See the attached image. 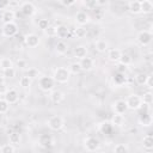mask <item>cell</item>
<instances>
[{"instance_id":"cell-16","label":"cell","mask_w":153,"mask_h":153,"mask_svg":"<svg viewBox=\"0 0 153 153\" xmlns=\"http://www.w3.org/2000/svg\"><path fill=\"white\" fill-rule=\"evenodd\" d=\"M14 18H16V13H14V11L13 10H6V11H4L2 12V16H1V19H2V22H4V24H8V23H13V20H14Z\"/></svg>"},{"instance_id":"cell-33","label":"cell","mask_w":153,"mask_h":153,"mask_svg":"<svg viewBox=\"0 0 153 153\" xmlns=\"http://www.w3.org/2000/svg\"><path fill=\"white\" fill-rule=\"evenodd\" d=\"M26 76H29L31 80L32 79H37L39 76V71L37 68H35V67H31V68H29L26 71Z\"/></svg>"},{"instance_id":"cell-45","label":"cell","mask_w":153,"mask_h":153,"mask_svg":"<svg viewBox=\"0 0 153 153\" xmlns=\"http://www.w3.org/2000/svg\"><path fill=\"white\" fill-rule=\"evenodd\" d=\"M8 91V87L5 82H0V96H5V93Z\"/></svg>"},{"instance_id":"cell-20","label":"cell","mask_w":153,"mask_h":153,"mask_svg":"<svg viewBox=\"0 0 153 153\" xmlns=\"http://www.w3.org/2000/svg\"><path fill=\"white\" fill-rule=\"evenodd\" d=\"M128 10L131 14H139L141 13V5H140V1L137 0H134V1H130L128 4Z\"/></svg>"},{"instance_id":"cell-10","label":"cell","mask_w":153,"mask_h":153,"mask_svg":"<svg viewBox=\"0 0 153 153\" xmlns=\"http://www.w3.org/2000/svg\"><path fill=\"white\" fill-rule=\"evenodd\" d=\"M24 42L29 48H37L41 43V38L36 33H27L24 37Z\"/></svg>"},{"instance_id":"cell-21","label":"cell","mask_w":153,"mask_h":153,"mask_svg":"<svg viewBox=\"0 0 153 153\" xmlns=\"http://www.w3.org/2000/svg\"><path fill=\"white\" fill-rule=\"evenodd\" d=\"M20 142H22V136L19 133L12 131L8 134V143H11L12 146H18Z\"/></svg>"},{"instance_id":"cell-26","label":"cell","mask_w":153,"mask_h":153,"mask_svg":"<svg viewBox=\"0 0 153 153\" xmlns=\"http://www.w3.org/2000/svg\"><path fill=\"white\" fill-rule=\"evenodd\" d=\"M96 47V50L99 51V53H105L108 50V42L105 39H98L94 44Z\"/></svg>"},{"instance_id":"cell-22","label":"cell","mask_w":153,"mask_h":153,"mask_svg":"<svg viewBox=\"0 0 153 153\" xmlns=\"http://www.w3.org/2000/svg\"><path fill=\"white\" fill-rule=\"evenodd\" d=\"M140 5H141V13L143 14L151 13L153 11V2L149 0H142L140 1Z\"/></svg>"},{"instance_id":"cell-25","label":"cell","mask_w":153,"mask_h":153,"mask_svg":"<svg viewBox=\"0 0 153 153\" xmlns=\"http://www.w3.org/2000/svg\"><path fill=\"white\" fill-rule=\"evenodd\" d=\"M67 50H68V45H67V43L65 42V41H59L57 43H56V45H55V51L59 54V55H65L66 53H67Z\"/></svg>"},{"instance_id":"cell-11","label":"cell","mask_w":153,"mask_h":153,"mask_svg":"<svg viewBox=\"0 0 153 153\" xmlns=\"http://www.w3.org/2000/svg\"><path fill=\"white\" fill-rule=\"evenodd\" d=\"M90 20H91V17H90V14L87 12H85V11L76 12V14H75V23L79 26H84V25L88 24Z\"/></svg>"},{"instance_id":"cell-18","label":"cell","mask_w":153,"mask_h":153,"mask_svg":"<svg viewBox=\"0 0 153 153\" xmlns=\"http://www.w3.org/2000/svg\"><path fill=\"white\" fill-rule=\"evenodd\" d=\"M73 54H74V56H75L76 59L81 60V59H84V57L87 56V48H86L85 45H78V47L74 48Z\"/></svg>"},{"instance_id":"cell-41","label":"cell","mask_w":153,"mask_h":153,"mask_svg":"<svg viewBox=\"0 0 153 153\" xmlns=\"http://www.w3.org/2000/svg\"><path fill=\"white\" fill-rule=\"evenodd\" d=\"M17 66H18L20 69H29L27 61L24 60V59H18V60H17Z\"/></svg>"},{"instance_id":"cell-17","label":"cell","mask_w":153,"mask_h":153,"mask_svg":"<svg viewBox=\"0 0 153 153\" xmlns=\"http://www.w3.org/2000/svg\"><path fill=\"white\" fill-rule=\"evenodd\" d=\"M126 122V118L123 115H118V114H114V116L110 120V124L112 127H122Z\"/></svg>"},{"instance_id":"cell-35","label":"cell","mask_w":153,"mask_h":153,"mask_svg":"<svg viewBox=\"0 0 153 153\" xmlns=\"http://www.w3.org/2000/svg\"><path fill=\"white\" fill-rule=\"evenodd\" d=\"M68 71L71 74H79L81 72V68H80V65L79 62H73L71 63V66L68 67Z\"/></svg>"},{"instance_id":"cell-3","label":"cell","mask_w":153,"mask_h":153,"mask_svg":"<svg viewBox=\"0 0 153 153\" xmlns=\"http://www.w3.org/2000/svg\"><path fill=\"white\" fill-rule=\"evenodd\" d=\"M126 104H127V108L129 110H139L142 108V99H141V96L136 94V93H133L130 96H128V98L126 99Z\"/></svg>"},{"instance_id":"cell-27","label":"cell","mask_w":153,"mask_h":153,"mask_svg":"<svg viewBox=\"0 0 153 153\" xmlns=\"http://www.w3.org/2000/svg\"><path fill=\"white\" fill-rule=\"evenodd\" d=\"M120 65L121 66H124V67H127V66H130L131 63H133V57L129 55V54H122L121 55V57H120Z\"/></svg>"},{"instance_id":"cell-9","label":"cell","mask_w":153,"mask_h":153,"mask_svg":"<svg viewBox=\"0 0 153 153\" xmlns=\"http://www.w3.org/2000/svg\"><path fill=\"white\" fill-rule=\"evenodd\" d=\"M136 39H137V42L141 44V45H148V44H151V42H152V33L149 32V31H147V30H142V31H140L139 33H137V36H136Z\"/></svg>"},{"instance_id":"cell-31","label":"cell","mask_w":153,"mask_h":153,"mask_svg":"<svg viewBox=\"0 0 153 153\" xmlns=\"http://www.w3.org/2000/svg\"><path fill=\"white\" fill-rule=\"evenodd\" d=\"M147 76H148V75H147L146 73H137V74L135 75V81H136V84H137V85H140V86L146 85Z\"/></svg>"},{"instance_id":"cell-34","label":"cell","mask_w":153,"mask_h":153,"mask_svg":"<svg viewBox=\"0 0 153 153\" xmlns=\"http://www.w3.org/2000/svg\"><path fill=\"white\" fill-rule=\"evenodd\" d=\"M16 74H17V72H16V68H14V67H12V68H7V69H4V71H2V75H4V78H7V79H12V78H14Z\"/></svg>"},{"instance_id":"cell-5","label":"cell","mask_w":153,"mask_h":153,"mask_svg":"<svg viewBox=\"0 0 153 153\" xmlns=\"http://www.w3.org/2000/svg\"><path fill=\"white\" fill-rule=\"evenodd\" d=\"M100 143H99V140L94 136H88L84 140V147L87 152H96L98 148H99Z\"/></svg>"},{"instance_id":"cell-23","label":"cell","mask_w":153,"mask_h":153,"mask_svg":"<svg viewBox=\"0 0 153 153\" xmlns=\"http://www.w3.org/2000/svg\"><path fill=\"white\" fill-rule=\"evenodd\" d=\"M121 55H122V53H121L120 49H115V48H114V49H110V50L108 51V57H109V60H110L111 62H118Z\"/></svg>"},{"instance_id":"cell-42","label":"cell","mask_w":153,"mask_h":153,"mask_svg":"<svg viewBox=\"0 0 153 153\" xmlns=\"http://www.w3.org/2000/svg\"><path fill=\"white\" fill-rule=\"evenodd\" d=\"M75 0H71V1H67V0H60L59 1V4H61L62 6H65V7H69V6H73V5H75Z\"/></svg>"},{"instance_id":"cell-40","label":"cell","mask_w":153,"mask_h":153,"mask_svg":"<svg viewBox=\"0 0 153 153\" xmlns=\"http://www.w3.org/2000/svg\"><path fill=\"white\" fill-rule=\"evenodd\" d=\"M8 109H10V104L4 98H1L0 99V114H6Z\"/></svg>"},{"instance_id":"cell-6","label":"cell","mask_w":153,"mask_h":153,"mask_svg":"<svg viewBox=\"0 0 153 153\" xmlns=\"http://www.w3.org/2000/svg\"><path fill=\"white\" fill-rule=\"evenodd\" d=\"M38 143L43 148H53L55 146L56 141H55V137L54 136H51L49 134H42L38 137Z\"/></svg>"},{"instance_id":"cell-19","label":"cell","mask_w":153,"mask_h":153,"mask_svg":"<svg viewBox=\"0 0 153 153\" xmlns=\"http://www.w3.org/2000/svg\"><path fill=\"white\" fill-rule=\"evenodd\" d=\"M69 35V29L66 25H59L56 26V36L63 41V38H67Z\"/></svg>"},{"instance_id":"cell-43","label":"cell","mask_w":153,"mask_h":153,"mask_svg":"<svg viewBox=\"0 0 153 153\" xmlns=\"http://www.w3.org/2000/svg\"><path fill=\"white\" fill-rule=\"evenodd\" d=\"M75 35H76L78 38H81V37H84V36L86 35V31H85V29H82V27H76V29H75Z\"/></svg>"},{"instance_id":"cell-46","label":"cell","mask_w":153,"mask_h":153,"mask_svg":"<svg viewBox=\"0 0 153 153\" xmlns=\"http://www.w3.org/2000/svg\"><path fill=\"white\" fill-rule=\"evenodd\" d=\"M146 86H147V87L149 88V91H151V88L153 87V75H148V76H147Z\"/></svg>"},{"instance_id":"cell-4","label":"cell","mask_w":153,"mask_h":153,"mask_svg":"<svg viewBox=\"0 0 153 153\" xmlns=\"http://www.w3.org/2000/svg\"><path fill=\"white\" fill-rule=\"evenodd\" d=\"M47 124H48L50 130L59 131V130H61L65 127V120H63V117H61L59 115H55V116H51L47 121Z\"/></svg>"},{"instance_id":"cell-15","label":"cell","mask_w":153,"mask_h":153,"mask_svg":"<svg viewBox=\"0 0 153 153\" xmlns=\"http://www.w3.org/2000/svg\"><path fill=\"white\" fill-rule=\"evenodd\" d=\"M50 100L53 102V103H55V104H59V103H61L63 99H65V93L61 91V90H53L51 92H50Z\"/></svg>"},{"instance_id":"cell-7","label":"cell","mask_w":153,"mask_h":153,"mask_svg":"<svg viewBox=\"0 0 153 153\" xmlns=\"http://www.w3.org/2000/svg\"><path fill=\"white\" fill-rule=\"evenodd\" d=\"M20 11H22V13H23L24 16H26V17H32V16L36 14L37 8H36V6H35L33 2H31V1H25V2H22V4H20Z\"/></svg>"},{"instance_id":"cell-48","label":"cell","mask_w":153,"mask_h":153,"mask_svg":"<svg viewBox=\"0 0 153 153\" xmlns=\"http://www.w3.org/2000/svg\"><path fill=\"white\" fill-rule=\"evenodd\" d=\"M84 5H86V6H96V1H85Z\"/></svg>"},{"instance_id":"cell-28","label":"cell","mask_w":153,"mask_h":153,"mask_svg":"<svg viewBox=\"0 0 153 153\" xmlns=\"http://www.w3.org/2000/svg\"><path fill=\"white\" fill-rule=\"evenodd\" d=\"M142 146H143V148L147 149V151H151V149L153 148V137H152V135H146V136L143 137V140H142Z\"/></svg>"},{"instance_id":"cell-37","label":"cell","mask_w":153,"mask_h":153,"mask_svg":"<svg viewBox=\"0 0 153 153\" xmlns=\"http://www.w3.org/2000/svg\"><path fill=\"white\" fill-rule=\"evenodd\" d=\"M49 25H50V23H49V20H48V19H45V18L39 19V20H38V23H37L38 29H39V30H42V31H44L45 29H48V26H49Z\"/></svg>"},{"instance_id":"cell-29","label":"cell","mask_w":153,"mask_h":153,"mask_svg":"<svg viewBox=\"0 0 153 153\" xmlns=\"http://www.w3.org/2000/svg\"><path fill=\"white\" fill-rule=\"evenodd\" d=\"M12 67H13V61L10 57L0 59V68H1V71L7 69V68H12Z\"/></svg>"},{"instance_id":"cell-14","label":"cell","mask_w":153,"mask_h":153,"mask_svg":"<svg viewBox=\"0 0 153 153\" xmlns=\"http://www.w3.org/2000/svg\"><path fill=\"white\" fill-rule=\"evenodd\" d=\"M79 65H80L81 71H85V72H90V71H92L94 68V61H93V59L87 57V56L84 57V59H81L79 61Z\"/></svg>"},{"instance_id":"cell-12","label":"cell","mask_w":153,"mask_h":153,"mask_svg":"<svg viewBox=\"0 0 153 153\" xmlns=\"http://www.w3.org/2000/svg\"><path fill=\"white\" fill-rule=\"evenodd\" d=\"M4 99H5L10 105L16 104V103L18 102V99H19L18 91L14 90V88H8V91H7V92L5 93V96H4Z\"/></svg>"},{"instance_id":"cell-49","label":"cell","mask_w":153,"mask_h":153,"mask_svg":"<svg viewBox=\"0 0 153 153\" xmlns=\"http://www.w3.org/2000/svg\"><path fill=\"white\" fill-rule=\"evenodd\" d=\"M100 153H109V152H106V151H103V152H100Z\"/></svg>"},{"instance_id":"cell-38","label":"cell","mask_w":153,"mask_h":153,"mask_svg":"<svg viewBox=\"0 0 153 153\" xmlns=\"http://www.w3.org/2000/svg\"><path fill=\"white\" fill-rule=\"evenodd\" d=\"M44 33L48 36V37H55L56 36V26L55 25H49L48 29L44 30Z\"/></svg>"},{"instance_id":"cell-44","label":"cell","mask_w":153,"mask_h":153,"mask_svg":"<svg viewBox=\"0 0 153 153\" xmlns=\"http://www.w3.org/2000/svg\"><path fill=\"white\" fill-rule=\"evenodd\" d=\"M10 1L8 0H0V11H6L8 8Z\"/></svg>"},{"instance_id":"cell-30","label":"cell","mask_w":153,"mask_h":153,"mask_svg":"<svg viewBox=\"0 0 153 153\" xmlns=\"http://www.w3.org/2000/svg\"><path fill=\"white\" fill-rule=\"evenodd\" d=\"M142 99V104H146V105H151L153 103V93L151 91H147L143 93V96L141 97Z\"/></svg>"},{"instance_id":"cell-1","label":"cell","mask_w":153,"mask_h":153,"mask_svg":"<svg viewBox=\"0 0 153 153\" xmlns=\"http://www.w3.org/2000/svg\"><path fill=\"white\" fill-rule=\"evenodd\" d=\"M69 78H71V73H69L68 68H66V67H57L54 71L53 79L55 80V82L66 84V82H68Z\"/></svg>"},{"instance_id":"cell-47","label":"cell","mask_w":153,"mask_h":153,"mask_svg":"<svg viewBox=\"0 0 153 153\" xmlns=\"http://www.w3.org/2000/svg\"><path fill=\"white\" fill-rule=\"evenodd\" d=\"M20 6V2L19 1H10V5H8V7L11 8V7H19Z\"/></svg>"},{"instance_id":"cell-2","label":"cell","mask_w":153,"mask_h":153,"mask_svg":"<svg viewBox=\"0 0 153 153\" xmlns=\"http://www.w3.org/2000/svg\"><path fill=\"white\" fill-rule=\"evenodd\" d=\"M38 87L43 92H51L54 90V87H55V80L53 79V76H48V75L39 76V79H38Z\"/></svg>"},{"instance_id":"cell-36","label":"cell","mask_w":153,"mask_h":153,"mask_svg":"<svg viewBox=\"0 0 153 153\" xmlns=\"http://www.w3.org/2000/svg\"><path fill=\"white\" fill-rule=\"evenodd\" d=\"M0 152L1 153H16V148L11 143H5V145L1 146Z\"/></svg>"},{"instance_id":"cell-13","label":"cell","mask_w":153,"mask_h":153,"mask_svg":"<svg viewBox=\"0 0 153 153\" xmlns=\"http://www.w3.org/2000/svg\"><path fill=\"white\" fill-rule=\"evenodd\" d=\"M112 110H114V114H118V115H123L128 108H127V104H126V100L123 99H118V100H115L112 103Z\"/></svg>"},{"instance_id":"cell-50","label":"cell","mask_w":153,"mask_h":153,"mask_svg":"<svg viewBox=\"0 0 153 153\" xmlns=\"http://www.w3.org/2000/svg\"><path fill=\"white\" fill-rule=\"evenodd\" d=\"M87 153H91V152H87Z\"/></svg>"},{"instance_id":"cell-39","label":"cell","mask_w":153,"mask_h":153,"mask_svg":"<svg viewBox=\"0 0 153 153\" xmlns=\"http://www.w3.org/2000/svg\"><path fill=\"white\" fill-rule=\"evenodd\" d=\"M114 153H128V147L123 143H118L114 147Z\"/></svg>"},{"instance_id":"cell-32","label":"cell","mask_w":153,"mask_h":153,"mask_svg":"<svg viewBox=\"0 0 153 153\" xmlns=\"http://www.w3.org/2000/svg\"><path fill=\"white\" fill-rule=\"evenodd\" d=\"M31 84H32V80L29 76H26V75H24V76H22L19 79V85L23 88H30L31 87Z\"/></svg>"},{"instance_id":"cell-8","label":"cell","mask_w":153,"mask_h":153,"mask_svg":"<svg viewBox=\"0 0 153 153\" xmlns=\"http://www.w3.org/2000/svg\"><path fill=\"white\" fill-rule=\"evenodd\" d=\"M1 32H2V36L4 37H7V38L13 37L18 32V25L14 22L13 23H8V24H4Z\"/></svg>"},{"instance_id":"cell-24","label":"cell","mask_w":153,"mask_h":153,"mask_svg":"<svg viewBox=\"0 0 153 153\" xmlns=\"http://www.w3.org/2000/svg\"><path fill=\"white\" fill-rule=\"evenodd\" d=\"M139 123L142 126V127H149L152 124V116L147 112H143L140 115L139 117Z\"/></svg>"}]
</instances>
